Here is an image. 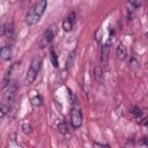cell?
Instances as JSON below:
<instances>
[{"mask_svg": "<svg viewBox=\"0 0 148 148\" xmlns=\"http://www.w3.org/2000/svg\"><path fill=\"white\" fill-rule=\"evenodd\" d=\"M46 6H47V2L45 0L38 1L37 3H35L25 15V23L28 25H34V24L38 23L42 15L44 14V12L46 9Z\"/></svg>", "mask_w": 148, "mask_h": 148, "instance_id": "1", "label": "cell"}, {"mask_svg": "<svg viewBox=\"0 0 148 148\" xmlns=\"http://www.w3.org/2000/svg\"><path fill=\"white\" fill-rule=\"evenodd\" d=\"M40 65H42V58H40L39 56L34 57V59L31 60L30 67H29V69L27 71V74H25V77H24V83H25L27 86L31 84V83L35 81V79H36V76H37V74H38V72H39Z\"/></svg>", "mask_w": 148, "mask_h": 148, "instance_id": "2", "label": "cell"}, {"mask_svg": "<svg viewBox=\"0 0 148 148\" xmlns=\"http://www.w3.org/2000/svg\"><path fill=\"white\" fill-rule=\"evenodd\" d=\"M82 121H83V116H82V111L79 106L74 105L71 110V123H72V126L74 128H79L81 127L82 125Z\"/></svg>", "mask_w": 148, "mask_h": 148, "instance_id": "3", "label": "cell"}, {"mask_svg": "<svg viewBox=\"0 0 148 148\" xmlns=\"http://www.w3.org/2000/svg\"><path fill=\"white\" fill-rule=\"evenodd\" d=\"M53 38H54V29H53V27H50V28L43 34V37H42V39H40V42H39V47H40V49H44V47L49 46V45L52 43Z\"/></svg>", "mask_w": 148, "mask_h": 148, "instance_id": "4", "label": "cell"}, {"mask_svg": "<svg viewBox=\"0 0 148 148\" xmlns=\"http://www.w3.org/2000/svg\"><path fill=\"white\" fill-rule=\"evenodd\" d=\"M16 90H17L16 84H13V86H10V87H9V90L5 94V97H3V102H2V104H3V105H6V106H8L9 109H10V106H12L13 102H14V97H15V92H16Z\"/></svg>", "mask_w": 148, "mask_h": 148, "instance_id": "5", "label": "cell"}, {"mask_svg": "<svg viewBox=\"0 0 148 148\" xmlns=\"http://www.w3.org/2000/svg\"><path fill=\"white\" fill-rule=\"evenodd\" d=\"M1 35L7 37V38H13L14 37V27H13V22H7L2 25V30H1Z\"/></svg>", "mask_w": 148, "mask_h": 148, "instance_id": "6", "label": "cell"}, {"mask_svg": "<svg viewBox=\"0 0 148 148\" xmlns=\"http://www.w3.org/2000/svg\"><path fill=\"white\" fill-rule=\"evenodd\" d=\"M110 49H111V40L109 39L103 46H102V51H101V61L103 64H105L109 59L110 56Z\"/></svg>", "mask_w": 148, "mask_h": 148, "instance_id": "7", "label": "cell"}, {"mask_svg": "<svg viewBox=\"0 0 148 148\" xmlns=\"http://www.w3.org/2000/svg\"><path fill=\"white\" fill-rule=\"evenodd\" d=\"M0 57L3 61H9L12 59V47L10 45H5L0 50Z\"/></svg>", "mask_w": 148, "mask_h": 148, "instance_id": "8", "label": "cell"}, {"mask_svg": "<svg viewBox=\"0 0 148 148\" xmlns=\"http://www.w3.org/2000/svg\"><path fill=\"white\" fill-rule=\"evenodd\" d=\"M116 56L118 57V59L120 60H124L127 56V51H126V47L124 44H119L117 46V50H116Z\"/></svg>", "mask_w": 148, "mask_h": 148, "instance_id": "9", "label": "cell"}, {"mask_svg": "<svg viewBox=\"0 0 148 148\" xmlns=\"http://www.w3.org/2000/svg\"><path fill=\"white\" fill-rule=\"evenodd\" d=\"M50 60H51V62H52L53 67H58V66H59L58 56H57V53L54 52V50H53L52 47H51V50H50Z\"/></svg>", "mask_w": 148, "mask_h": 148, "instance_id": "10", "label": "cell"}, {"mask_svg": "<svg viewBox=\"0 0 148 148\" xmlns=\"http://www.w3.org/2000/svg\"><path fill=\"white\" fill-rule=\"evenodd\" d=\"M72 28H73V23L66 17V18L62 21V29H64V31L69 32V31L72 30Z\"/></svg>", "mask_w": 148, "mask_h": 148, "instance_id": "11", "label": "cell"}, {"mask_svg": "<svg viewBox=\"0 0 148 148\" xmlns=\"http://www.w3.org/2000/svg\"><path fill=\"white\" fill-rule=\"evenodd\" d=\"M12 72H13V66L7 71L6 75H5V77H3V84H2L3 88H6V87L9 84V82H10V75H12Z\"/></svg>", "mask_w": 148, "mask_h": 148, "instance_id": "12", "label": "cell"}, {"mask_svg": "<svg viewBox=\"0 0 148 148\" xmlns=\"http://www.w3.org/2000/svg\"><path fill=\"white\" fill-rule=\"evenodd\" d=\"M103 73H102V68L99 67V66H96L95 68H94V77L97 80V81H101L102 79H103V75H102Z\"/></svg>", "mask_w": 148, "mask_h": 148, "instance_id": "13", "label": "cell"}, {"mask_svg": "<svg viewBox=\"0 0 148 148\" xmlns=\"http://www.w3.org/2000/svg\"><path fill=\"white\" fill-rule=\"evenodd\" d=\"M30 102H31V104H32L34 106H40V105L43 104V99H42V97H40L39 95L34 96V97L30 99Z\"/></svg>", "mask_w": 148, "mask_h": 148, "instance_id": "14", "label": "cell"}, {"mask_svg": "<svg viewBox=\"0 0 148 148\" xmlns=\"http://www.w3.org/2000/svg\"><path fill=\"white\" fill-rule=\"evenodd\" d=\"M58 130H59V132H60L61 134H67V125H66V123H65V121L59 123Z\"/></svg>", "mask_w": 148, "mask_h": 148, "instance_id": "15", "label": "cell"}, {"mask_svg": "<svg viewBox=\"0 0 148 148\" xmlns=\"http://www.w3.org/2000/svg\"><path fill=\"white\" fill-rule=\"evenodd\" d=\"M8 111H9V108H8V106H6V105H3V104H1V108H0V117H1V118H3V117H5V114H6Z\"/></svg>", "mask_w": 148, "mask_h": 148, "instance_id": "16", "label": "cell"}, {"mask_svg": "<svg viewBox=\"0 0 148 148\" xmlns=\"http://www.w3.org/2000/svg\"><path fill=\"white\" fill-rule=\"evenodd\" d=\"M22 130H23L24 133H30L32 128H31V125H30L29 123H23V125H22Z\"/></svg>", "mask_w": 148, "mask_h": 148, "instance_id": "17", "label": "cell"}, {"mask_svg": "<svg viewBox=\"0 0 148 148\" xmlns=\"http://www.w3.org/2000/svg\"><path fill=\"white\" fill-rule=\"evenodd\" d=\"M67 18L72 22V23H74L75 22V12H69V14H68V16H67Z\"/></svg>", "mask_w": 148, "mask_h": 148, "instance_id": "18", "label": "cell"}, {"mask_svg": "<svg viewBox=\"0 0 148 148\" xmlns=\"http://www.w3.org/2000/svg\"><path fill=\"white\" fill-rule=\"evenodd\" d=\"M133 113H134V116L139 117V116H141V110H140L138 106H135V108L133 109Z\"/></svg>", "mask_w": 148, "mask_h": 148, "instance_id": "19", "label": "cell"}, {"mask_svg": "<svg viewBox=\"0 0 148 148\" xmlns=\"http://www.w3.org/2000/svg\"><path fill=\"white\" fill-rule=\"evenodd\" d=\"M131 5H133V6H135V7H140V6H141V2H134V1H132Z\"/></svg>", "mask_w": 148, "mask_h": 148, "instance_id": "20", "label": "cell"}, {"mask_svg": "<svg viewBox=\"0 0 148 148\" xmlns=\"http://www.w3.org/2000/svg\"><path fill=\"white\" fill-rule=\"evenodd\" d=\"M145 126H146V127H147V128H148V120H147V121H146V123H145Z\"/></svg>", "mask_w": 148, "mask_h": 148, "instance_id": "21", "label": "cell"}, {"mask_svg": "<svg viewBox=\"0 0 148 148\" xmlns=\"http://www.w3.org/2000/svg\"><path fill=\"white\" fill-rule=\"evenodd\" d=\"M102 147H103V148H110L109 146H102Z\"/></svg>", "mask_w": 148, "mask_h": 148, "instance_id": "22", "label": "cell"}]
</instances>
